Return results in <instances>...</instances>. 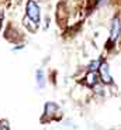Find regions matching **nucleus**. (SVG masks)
<instances>
[{"label": "nucleus", "instance_id": "2", "mask_svg": "<svg viewBox=\"0 0 121 130\" xmlns=\"http://www.w3.org/2000/svg\"><path fill=\"white\" fill-rule=\"evenodd\" d=\"M121 40V14H114L110 21V34H108L106 50L111 51Z\"/></svg>", "mask_w": 121, "mask_h": 130}, {"label": "nucleus", "instance_id": "10", "mask_svg": "<svg viewBox=\"0 0 121 130\" xmlns=\"http://www.w3.org/2000/svg\"><path fill=\"white\" fill-rule=\"evenodd\" d=\"M24 44L23 42H20V44H17V45H14V47H11V52H17V51H21V50H24Z\"/></svg>", "mask_w": 121, "mask_h": 130}, {"label": "nucleus", "instance_id": "1", "mask_svg": "<svg viewBox=\"0 0 121 130\" xmlns=\"http://www.w3.org/2000/svg\"><path fill=\"white\" fill-rule=\"evenodd\" d=\"M42 13H41V6L37 0H27L26 7H24V19L23 24L28 28V31L35 32L41 26Z\"/></svg>", "mask_w": 121, "mask_h": 130}, {"label": "nucleus", "instance_id": "9", "mask_svg": "<svg viewBox=\"0 0 121 130\" xmlns=\"http://www.w3.org/2000/svg\"><path fill=\"white\" fill-rule=\"evenodd\" d=\"M4 17H6V7H4V3H0V21L3 23Z\"/></svg>", "mask_w": 121, "mask_h": 130}, {"label": "nucleus", "instance_id": "7", "mask_svg": "<svg viewBox=\"0 0 121 130\" xmlns=\"http://www.w3.org/2000/svg\"><path fill=\"white\" fill-rule=\"evenodd\" d=\"M103 57H99V58H94V59H92V61L87 64V67H86V69L87 71H94V72H97L99 71V67H100V64L103 62Z\"/></svg>", "mask_w": 121, "mask_h": 130}, {"label": "nucleus", "instance_id": "5", "mask_svg": "<svg viewBox=\"0 0 121 130\" xmlns=\"http://www.w3.org/2000/svg\"><path fill=\"white\" fill-rule=\"evenodd\" d=\"M59 110V106L55 103V102H46L45 106H44V116L48 117L49 120L55 117V115L58 113Z\"/></svg>", "mask_w": 121, "mask_h": 130}, {"label": "nucleus", "instance_id": "6", "mask_svg": "<svg viewBox=\"0 0 121 130\" xmlns=\"http://www.w3.org/2000/svg\"><path fill=\"white\" fill-rule=\"evenodd\" d=\"M35 81H37V85H38L39 89H44L46 86V75L42 68H38L35 71Z\"/></svg>", "mask_w": 121, "mask_h": 130}, {"label": "nucleus", "instance_id": "8", "mask_svg": "<svg viewBox=\"0 0 121 130\" xmlns=\"http://www.w3.org/2000/svg\"><path fill=\"white\" fill-rule=\"evenodd\" d=\"M110 0H90L93 9H97V7H102V6H106Z\"/></svg>", "mask_w": 121, "mask_h": 130}, {"label": "nucleus", "instance_id": "3", "mask_svg": "<svg viewBox=\"0 0 121 130\" xmlns=\"http://www.w3.org/2000/svg\"><path fill=\"white\" fill-rule=\"evenodd\" d=\"M99 78H100V82H102L104 86L107 85H113L114 81H113V76H111V72H110V67H108V62L106 59H103V62L100 64L99 67Z\"/></svg>", "mask_w": 121, "mask_h": 130}, {"label": "nucleus", "instance_id": "4", "mask_svg": "<svg viewBox=\"0 0 121 130\" xmlns=\"http://www.w3.org/2000/svg\"><path fill=\"white\" fill-rule=\"evenodd\" d=\"M83 84L87 86V88H94L97 84H100V78H99V74L94 71H87L83 78Z\"/></svg>", "mask_w": 121, "mask_h": 130}, {"label": "nucleus", "instance_id": "11", "mask_svg": "<svg viewBox=\"0 0 121 130\" xmlns=\"http://www.w3.org/2000/svg\"><path fill=\"white\" fill-rule=\"evenodd\" d=\"M0 130H10L9 129V124H7V122H0Z\"/></svg>", "mask_w": 121, "mask_h": 130}]
</instances>
